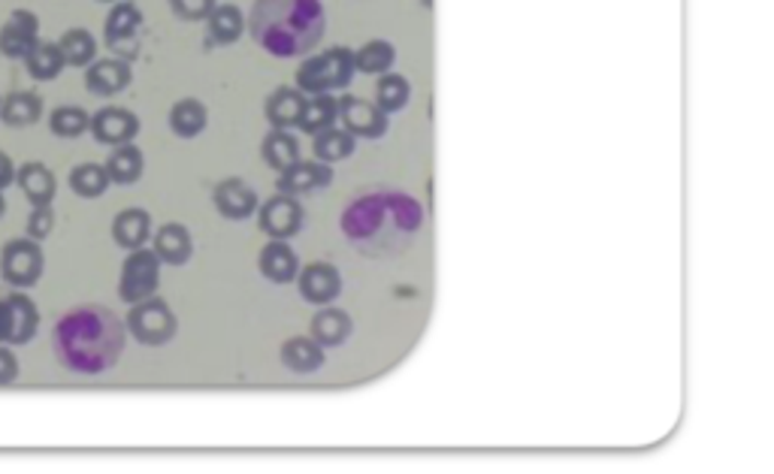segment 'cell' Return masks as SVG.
<instances>
[{"instance_id":"83f0119b","label":"cell","mask_w":774,"mask_h":474,"mask_svg":"<svg viewBox=\"0 0 774 474\" xmlns=\"http://www.w3.org/2000/svg\"><path fill=\"white\" fill-rule=\"evenodd\" d=\"M260 154H263L267 167H272L275 173H284V169L294 167V164L300 161V140L291 133V130L272 128L270 133L263 137Z\"/></svg>"},{"instance_id":"2e32d148","label":"cell","mask_w":774,"mask_h":474,"mask_svg":"<svg viewBox=\"0 0 774 474\" xmlns=\"http://www.w3.org/2000/svg\"><path fill=\"white\" fill-rule=\"evenodd\" d=\"M330 181H333L330 164H324V161H297L294 167L279 173L275 188H279V193H288V197H300V193L324 191Z\"/></svg>"},{"instance_id":"52a82bcc","label":"cell","mask_w":774,"mask_h":474,"mask_svg":"<svg viewBox=\"0 0 774 474\" xmlns=\"http://www.w3.org/2000/svg\"><path fill=\"white\" fill-rule=\"evenodd\" d=\"M39 333V308L25 291L0 296V345H31Z\"/></svg>"},{"instance_id":"e0dca14e","label":"cell","mask_w":774,"mask_h":474,"mask_svg":"<svg viewBox=\"0 0 774 474\" xmlns=\"http://www.w3.org/2000/svg\"><path fill=\"white\" fill-rule=\"evenodd\" d=\"M297 284L303 299L312 306H330L342 294V275L330 263H309L297 275Z\"/></svg>"},{"instance_id":"d6986e66","label":"cell","mask_w":774,"mask_h":474,"mask_svg":"<svg viewBox=\"0 0 774 474\" xmlns=\"http://www.w3.org/2000/svg\"><path fill=\"white\" fill-rule=\"evenodd\" d=\"M109 233H113V242H116L118 248L137 251V248H145V245L152 242L155 227H152V215H149L145 209L130 205V209H121L116 218H113Z\"/></svg>"},{"instance_id":"277c9868","label":"cell","mask_w":774,"mask_h":474,"mask_svg":"<svg viewBox=\"0 0 774 474\" xmlns=\"http://www.w3.org/2000/svg\"><path fill=\"white\" fill-rule=\"evenodd\" d=\"M125 327H128V335L133 342H140L145 347H164L179 333V318L169 308L167 299H161L155 294L130 306Z\"/></svg>"},{"instance_id":"8992f818","label":"cell","mask_w":774,"mask_h":474,"mask_svg":"<svg viewBox=\"0 0 774 474\" xmlns=\"http://www.w3.org/2000/svg\"><path fill=\"white\" fill-rule=\"evenodd\" d=\"M46 270V254L43 245L34 239H10L0 248V279L13 291H27L43 279Z\"/></svg>"},{"instance_id":"d6a6232c","label":"cell","mask_w":774,"mask_h":474,"mask_svg":"<svg viewBox=\"0 0 774 474\" xmlns=\"http://www.w3.org/2000/svg\"><path fill=\"white\" fill-rule=\"evenodd\" d=\"M70 191L82 197V200H101L109 191V173L104 164H79L70 169Z\"/></svg>"},{"instance_id":"7bdbcfd3","label":"cell","mask_w":774,"mask_h":474,"mask_svg":"<svg viewBox=\"0 0 774 474\" xmlns=\"http://www.w3.org/2000/svg\"><path fill=\"white\" fill-rule=\"evenodd\" d=\"M97 3H116V0H97Z\"/></svg>"},{"instance_id":"74e56055","label":"cell","mask_w":774,"mask_h":474,"mask_svg":"<svg viewBox=\"0 0 774 474\" xmlns=\"http://www.w3.org/2000/svg\"><path fill=\"white\" fill-rule=\"evenodd\" d=\"M55 230V209L52 205H34L31 209V215H27L25 221V236L27 239H34V242H43V239H49Z\"/></svg>"},{"instance_id":"9c48e42d","label":"cell","mask_w":774,"mask_h":474,"mask_svg":"<svg viewBox=\"0 0 774 474\" xmlns=\"http://www.w3.org/2000/svg\"><path fill=\"white\" fill-rule=\"evenodd\" d=\"M142 25L145 19L133 0H116L104 22V46L121 58V51H133L140 46Z\"/></svg>"},{"instance_id":"b9f144b4","label":"cell","mask_w":774,"mask_h":474,"mask_svg":"<svg viewBox=\"0 0 774 474\" xmlns=\"http://www.w3.org/2000/svg\"><path fill=\"white\" fill-rule=\"evenodd\" d=\"M7 215V200H3V191H0V218Z\"/></svg>"},{"instance_id":"ab89813d","label":"cell","mask_w":774,"mask_h":474,"mask_svg":"<svg viewBox=\"0 0 774 474\" xmlns=\"http://www.w3.org/2000/svg\"><path fill=\"white\" fill-rule=\"evenodd\" d=\"M19 372H22V366H19V357H15L13 347L0 345V387L15 384Z\"/></svg>"},{"instance_id":"8fae6325","label":"cell","mask_w":774,"mask_h":474,"mask_svg":"<svg viewBox=\"0 0 774 474\" xmlns=\"http://www.w3.org/2000/svg\"><path fill=\"white\" fill-rule=\"evenodd\" d=\"M89 133L94 137V142L116 149V145L137 140V133H140V118H137V112L125 109V106H104V109H97V112L91 116Z\"/></svg>"},{"instance_id":"44dd1931","label":"cell","mask_w":774,"mask_h":474,"mask_svg":"<svg viewBox=\"0 0 774 474\" xmlns=\"http://www.w3.org/2000/svg\"><path fill=\"white\" fill-rule=\"evenodd\" d=\"M15 185L19 191L25 193V200L31 205H52L55 193H58V179L55 173L43 161H27L15 169Z\"/></svg>"},{"instance_id":"7c38bea8","label":"cell","mask_w":774,"mask_h":474,"mask_svg":"<svg viewBox=\"0 0 774 474\" xmlns=\"http://www.w3.org/2000/svg\"><path fill=\"white\" fill-rule=\"evenodd\" d=\"M130 82H133V67L128 58L109 55L85 67V88L94 97H118L121 91L130 88Z\"/></svg>"},{"instance_id":"7402d4cb","label":"cell","mask_w":774,"mask_h":474,"mask_svg":"<svg viewBox=\"0 0 774 474\" xmlns=\"http://www.w3.org/2000/svg\"><path fill=\"white\" fill-rule=\"evenodd\" d=\"M246 15L236 3H219L207 19V43L209 46H233L246 34Z\"/></svg>"},{"instance_id":"e575fe53","label":"cell","mask_w":774,"mask_h":474,"mask_svg":"<svg viewBox=\"0 0 774 474\" xmlns=\"http://www.w3.org/2000/svg\"><path fill=\"white\" fill-rule=\"evenodd\" d=\"M49 130L58 140H79L91 130V116L82 106H55L49 112Z\"/></svg>"},{"instance_id":"ac0fdd59","label":"cell","mask_w":774,"mask_h":474,"mask_svg":"<svg viewBox=\"0 0 774 474\" xmlns=\"http://www.w3.org/2000/svg\"><path fill=\"white\" fill-rule=\"evenodd\" d=\"M152 251L164 266H185L194 257L191 230L179 221H169V224L152 233Z\"/></svg>"},{"instance_id":"603a6c76","label":"cell","mask_w":774,"mask_h":474,"mask_svg":"<svg viewBox=\"0 0 774 474\" xmlns=\"http://www.w3.org/2000/svg\"><path fill=\"white\" fill-rule=\"evenodd\" d=\"M303 106H306V94L300 88H291V85H282V88H275L267 97L263 112H267V121H270L272 128L291 130L300 125Z\"/></svg>"},{"instance_id":"ba28073f","label":"cell","mask_w":774,"mask_h":474,"mask_svg":"<svg viewBox=\"0 0 774 474\" xmlns=\"http://www.w3.org/2000/svg\"><path fill=\"white\" fill-rule=\"evenodd\" d=\"M161 260L157 254L145 245V248H137V251H128V260L121 263V275H118V296L121 303H140V299H149V296L157 294L161 287Z\"/></svg>"},{"instance_id":"9a60e30c","label":"cell","mask_w":774,"mask_h":474,"mask_svg":"<svg viewBox=\"0 0 774 474\" xmlns=\"http://www.w3.org/2000/svg\"><path fill=\"white\" fill-rule=\"evenodd\" d=\"M212 205L219 209L221 218L246 221L258 212L260 203H258V191H255L248 181L231 176V179H224L215 185V191H212Z\"/></svg>"},{"instance_id":"d4e9b609","label":"cell","mask_w":774,"mask_h":474,"mask_svg":"<svg viewBox=\"0 0 774 474\" xmlns=\"http://www.w3.org/2000/svg\"><path fill=\"white\" fill-rule=\"evenodd\" d=\"M104 167L106 173H109V181H113V185L128 188V185H137V181L142 179V173H145V154H142L140 145L125 142V145H116V149L109 152Z\"/></svg>"},{"instance_id":"484cf974","label":"cell","mask_w":774,"mask_h":474,"mask_svg":"<svg viewBox=\"0 0 774 474\" xmlns=\"http://www.w3.org/2000/svg\"><path fill=\"white\" fill-rule=\"evenodd\" d=\"M279 357L291 372L312 375L324 366V347L315 339L294 335V339H284L282 347H279Z\"/></svg>"},{"instance_id":"60d3db41","label":"cell","mask_w":774,"mask_h":474,"mask_svg":"<svg viewBox=\"0 0 774 474\" xmlns=\"http://www.w3.org/2000/svg\"><path fill=\"white\" fill-rule=\"evenodd\" d=\"M15 164L7 152H0V191H7L10 185H15Z\"/></svg>"},{"instance_id":"4fadbf2b","label":"cell","mask_w":774,"mask_h":474,"mask_svg":"<svg viewBox=\"0 0 774 474\" xmlns=\"http://www.w3.org/2000/svg\"><path fill=\"white\" fill-rule=\"evenodd\" d=\"M39 43V19L31 10H13L0 25V55L25 61V55Z\"/></svg>"},{"instance_id":"5bb4252c","label":"cell","mask_w":774,"mask_h":474,"mask_svg":"<svg viewBox=\"0 0 774 474\" xmlns=\"http://www.w3.org/2000/svg\"><path fill=\"white\" fill-rule=\"evenodd\" d=\"M339 121L349 133L363 137V140H378V137H385L387 130V112H382L375 103L363 100V97H342L339 100Z\"/></svg>"},{"instance_id":"30bf717a","label":"cell","mask_w":774,"mask_h":474,"mask_svg":"<svg viewBox=\"0 0 774 474\" xmlns=\"http://www.w3.org/2000/svg\"><path fill=\"white\" fill-rule=\"evenodd\" d=\"M303 205H300L297 197H288V193H275L270 197L267 203L258 205V227L270 239H291L297 236L300 227H303Z\"/></svg>"},{"instance_id":"d590c367","label":"cell","mask_w":774,"mask_h":474,"mask_svg":"<svg viewBox=\"0 0 774 474\" xmlns=\"http://www.w3.org/2000/svg\"><path fill=\"white\" fill-rule=\"evenodd\" d=\"M394 61H397V51H394V46L385 43V39H373V43H366V46L354 55V67H357L361 73H366V76H382V73H387V70L394 67Z\"/></svg>"},{"instance_id":"7a4b0ae2","label":"cell","mask_w":774,"mask_h":474,"mask_svg":"<svg viewBox=\"0 0 774 474\" xmlns=\"http://www.w3.org/2000/svg\"><path fill=\"white\" fill-rule=\"evenodd\" d=\"M321 0H255L248 31L260 49L275 58H297L312 51L324 37Z\"/></svg>"},{"instance_id":"836d02e7","label":"cell","mask_w":774,"mask_h":474,"mask_svg":"<svg viewBox=\"0 0 774 474\" xmlns=\"http://www.w3.org/2000/svg\"><path fill=\"white\" fill-rule=\"evenodd\" d=\"M61 55H64L67 67H89L91 61H97V37L85 31V27H70L58 39Z\"/></svg>"},{"instance_id":"1f68e13d","label":"cell","mask_w":774,"mask_h":474,"mask_svg":"<svg viewBox=\"0 0 774 474\" xmlns=\"http://www.w3.org/2000/svg\"><path fill=\"white\" fill-rule=\"evenodd\" d=\"M312 152H315V161H324V164L345 161V157L354 154V133H349L345 128H336L333 125V128L315 133Z\"/></svg>"},{"instance_id":"ffe728a7","label":"cell","mask_w":774,"mask_h":474,"mask_svg":"<svg viewBox=\"0 0 774 474\" xmlns=\"http://www.w3.org/2000/svg\"><path fill=\"white\" fill-rule=\"evenodd\" d=\"M260 275L272 284H291L300 275V257L284 239H272L258 254Z\"/></svg>"},{"instance_id":"f546056e","label":"cell","mask_w":774,"mask_h":474,"mask_svg":"<svg viewBox=\"0 0 774 474\" xmlns=\"http://www.w3.org/2000/svg\"><path fill=\"white\" fill-rule=\"evenodd\" d=\"M351 335V318L342 308L324 306L315 318H312V339L321 347L342 345Z\"/></svg>"},{"instance_id":"5b68a950","label":"cell","mask_w":774,"mask_h":474,"mask_svg":"<svg viewBox=\"0 0 774 474\" xmlns=\"http://www.w3.org/2000/svg\"><path fill=\"white\" fill-rule=\"evenodd\" d=\"M354 55L345 46H336L321 55L306 58L297 70V88L303 94H333L345 88L354 76Z\"/></svg>"},{"instance_id":"6da1fadb","label":"cell","mask_w":774,"mask_h":474,"mask_svg":"<svg viewBox=\"0 0 774 474\" xmlns=\"http://www.w3.org/2000/svg\"><path fill=\"white\" fill-rule=\"evenodd\" d=\"M128 345V327L109 306L85 303L64 311L52 330L55 359L67 372L104 375Z\"/></svg>"},{"instance_id":"f35d334b","label":"cell","mask_w":774,"mask_h":474,"mask_svg":"<svg viewBox=\"0 0 774 474\" xmlns=\"http://www.w3.org/2000/svg\"><path fill=\"white\" fill-rule=\"evenodd\" d=\"M219 0H169V13L181 22H207Z\"/></svg>"},{"instance_id":"4316f807","label":"cell","mask_w":774,"mask_h":474,"mask_svg":"<svg viewBox=\"0 0 774 474\" xmlns=\"http://www.w3.org/2000/svg\"><path fill=\"white\" fill-rule=\"evenodd\" d=\"M43 118V100L34 91H13L0 100V121L7 128H31Z\"/></svg>"},{"instance_id":"cb8c5ba5","label":"cell","mask_w":774,"mask_h":474,"mask_svg":"<svg viewBox=\"0 0 774 474\" xmlns=\"http://www.w3.org/2000/svg\"><path fill=\"white\" fill-rule=\"evenodd\" d=\"M167 125L179 140H197L209 125L207 103H200L197 97H181L169 106Z\"/></svg>"},{"instance_id":"8d00e7d4","label":"cell","mask_w":774,"mask_h":474,"mask_svg":"<svg viewBox=\"0 0 774 474\" xmlns=\"http://www.w3.org/2000/svg\"><path fill=\"white\" fill-rule=\"evenodd\" d=\"M412 97L409 88V79H402L400 73H387L378 79V88H375V106L382 112H400L402 106Z\"/></svg>"},{"instance_id":"3957f363","label":"cell","mask_w":774,"mask_h":474,"mask_svg":"<svg viewBox=\"0 0 774 474\" xmlns=\"http://www.w3.org/2000/svg\"><path fill=\"white\" fill-rule=\"evenodd\" d=\"M421 212L406 197H363L342 218V230L351 245L370 257H387L412 242Z\"/></svg>"},{"instance_id":"f1b7e54d","label":"cell","mask_w":774,"mask_h":474,"mask_svg":"<svg viewBox=\"0 0 774 474\" xmlns=\"http://www.w3.org/2000/svg\"><path fill=\"white\" fill-rule=\"evenodd\" d=\"M25 67L31 79L37 82H55L61 76V70L67 67L64 55H61V46L58 43H49V39H39L34 49L25 55Z\"/></svg>"},{"instance_id":"4dcf8cb0","label":"cell","mask_w":774,"mask_h":474,"mask_svg":"<svg viewBox=\"0 0 774 474\" xmlns=\"http://www.w3.org/2000/svg\"><path fill=\"white\" fill-rule=\"evenodd\" d=\"M339 121V100L330 94H306V106H303V116H300L297 128L303 133H321V130L333 128Z\"/></svg>"}]
</instances>
